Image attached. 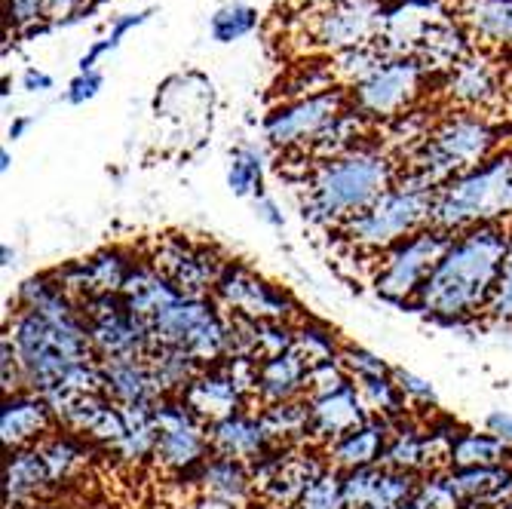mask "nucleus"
I'll return each instance as SVG.
<instances>
[{
  "mask_svg": "<svg viewBox=\"0 0 512 509\" xmlns=\"http://www.w3.org/2000/svg\"><path fill=\"white\" fill-rule=\"evenodd\" d=\"M59 430L62 424L56 418V411L43 396L25 390V393L4 399V408H0V436H4L7 451L40 445L43 439H50Z\"/></svg>",
  "mask_w": 512,
  "mask_h": 509,
  "instance_id": "20",
  "label": "nucleus"
},
{
  "mask_svg": "<svg viewBox=\"0 0 512 509\" xmlns=\"http://www.w3.org/2000/svg\"><path fill=\"white\" fill-rule=\"evenodd\" d=\"M252 470L255 497L267 509H295L304 491L329 470L322 448L301 445V448H273Z\"/></svg>",
  "mask_w": 512,
  "mask_h": 509,
  "instance_id": "13",
  "label": "nucleus"
},
{
  "mask_svg": "<svg viewBox=\"0 0 512 509\" xmlns=\"http://www.w3.org/2000/svg\"><path fill=\"white\" fill-rule=\"evenodd\" d=\"M485 316L491 322H512V240H509V249L500 267V280H497V289Z\"/></svg>",
  "mask_w": 512,
  "mask_h": 509,
  "instance_id": "46",
  "label": "nucleus"
},
{
  "mask_svg": "<svg viewBox=\"0 0 512 509\" xmlns=\"http://www.w3.org/2000/svg\"><path fill=\"white\" fill-rule=\"evenodd\" d=\"M34 126V120L31 117H13V123H10V129H7V138H10V142H19V138H25V132Z\"/></svg>",
  "mask_w": 512,
  "mask_h": 509,
  "instance_id": "56",
  "label": "nucleus"
},
{
  "mask_svg": "<svg viewBox=\"0 0 512 509\" xmlns=\"http://www.w3.org/2000/svg\"><path fill=\"white\" fill-rule=\"evenodd\" d=\"M273 448L276 445L270 442L258 411H240L234 418L209 427V451L218 457L240 460L246 467H255Z\"/></svg>",
  "mask_w": 512,
  "mask_h": 509,
  "instance_id": "22",
  "label": "nucleus"
},
{
  "mask_svg": "<svg viewBox=\"0 0 512 509\" xmlns=\"http://www.w3.org/2000/svg\"><path fill=\"white\" fill-rule=\"evenodd\" d=\"M53 479L37 445L7 451L4 464V506H37L40 497L53 494Z\"/></svg>",
  "mask_w": 512,
  "mask_h": 509,
  "instance_id": "24",
  "label": "nucleus"
},
{
  "mask_svg": "<svg viewBox=\"0 0 512 509\" xmlns=\"http://www.w3.org/2000/svg\"><path fill=\"white\" fill-rule=\"evenodd\" d=\"M436 191L439 188H433L427 178L402 166L393 188L381 200L371 203L365 212L344 221L335 230V237L359 258L378 261L384 252H390L402 240L414 237L417 230L433 224Z\"/></svg>",
  "mask_w": 512,
  "mask_h": 509,
  "instance_id": "3",
  "label": "nucleus"
},
{
  "mask_svg": "<svg viewBox=\"0 0 512 509\" xmlns=\"http://www.w3.org/2000/svg\"><path fill=\"white\" fill-rule=\"evenodd\" d=\"M509 240L512 221L479 224L454 234L448 252L417 295L414 310L445 322V326H460V322L485 316L500 280Z\"/></svg>",
  "mask_w": 512,
  "mask_h": 509,
  "instance_id": "1",
  "label": "nucleus"
},
{
  "mask_svg": "<svg viewBox=\"0 0 512 509\" xmlns=\"http://www.w3.org/2000/svg\"><path fill=\"white\" fill-rule=\"evenodd\" d=\"M212 301L227 316H243L255 322H292V326H298L304 319L295 298L283 286L270 283L267 276L234 258L224 264Z\"/></svg>",
  "mask_w": 512,
  "mask_h": 509,
  "instance_id": "11",
  "label": "nucleus"
},
{
  "mask_svg": "<svg viewBox=\"0 0 512 509\" xmlns=\"http://www.w3.org/2000/svg\"><path fill=\"white\" fill-rule=\"evenodd\" d=\"M258 414H261V424L276 448L310 445V402H307V396L295 399V402L267 405Z\"/></svg>",
  "mask_w": 512,
  "mask_h": 509,
  "instance_id": "35",
  "label": "nucleus"
},
{
  "mask_svg": "<svg viewBox=\"0 0 512 509\" xmlns=\"http://www.w3.org/2000/svg\"><path fill=\"white\" fill-rule=\"evenodd\" d=\"M148 332L151 347L184 350L203 368H212L227 356V316L212 298H178L151 322Z\"/></svg>",
  "mask_w": 512,
  "mask_h": 509,
  "instance_id": "7",
  "label": "nucleus"
},
{
  "mask_svg": "<svg viewBox=\"0 0 512 509\" xmlns=\"http://www.w3.org/2000/svg\"><path fill=\"white\" fill-rule=\"evenodd\" d=\"M430 71L421 65V59H384L375 71L356 86H350V108L362 120H393L402 117L417 96L424 92Z\"/></svg>",
  "mask_w": 512,
  "mask_h": 509,
  "instance_id": "12",
  "label": "nucleus"
},
{
  "mask_svg": "<svg viewBox=\"0 0 512 509\" xmlns=\"http://www.w3.org/2000/svg\"><path fill=\"white\" fill-rule=\"evenodd\" d=\"M368 411L375 414V418H387V421H402L405 418V396L399 393L393 375L390 378H371V381H356Z\"/></svg>",
  "mask_w": 512,
  "mask_h": 509,
  "instance_id": "40",
  "label": "nucleus"
},
{
  "mask_svg": "<svg viewBox=\"0 0 512 509\" xmlns=\"http://www.w3.org/2000/svg\"><path fill=\"white\" fill-rule=\"evenodd\" d=\"M117 50V43L105 34L102 40H96L89 46V50L80 56V62H77V71H99V62L108 56V53H114Z\"/></svg>",
  "mask_w": 512,
  "mask_h": 509,
  "instance_id": "50",
  "label": "nucleus"
},
{
  "mask_svg": "<svg viewBox=\"0 0 512 509\" xmlns=\"http://www.w3.org/2000/svg\"><path fill=\"white\" fill-rule=\"evenodd\" d=\"M399 169L396 157L375 145L313 163L304 175V218L338 230L344 221L381 200L393 188Z\"/></svg>",
  "mask_w": 512,
  "mask_h": 509,
  "instance_id": "2",
  "label": "nucleus"
},
{
  "mask_svg": "<svg viewBox=\"0 0 512 509\" xmlns=\"http://www.w3.org/2000/svg\"><path fill=\"white\" fill-rule=\"evenodd\" d=\"M335 4H341V0H292V7L301 10L304 16L319 13V10H329V7H335Z\"/></svg>",
  "mask_w": 512,
  "mask_h": 509,
  "instance_id": "55",
  "label": "nucleus"
},
{
  "mask_svg": "<svg viewBox=\"0 0 512 509\" xmlns=\"http://www.w3.org/2000/svg\"><path fill=\"white\" fill-rule=\"evenodd\" d=\"M10 166H13V157H10V148H0V172H10Z\"/></svg>",
  "mask_w": 512,
  "mask_h": 509,
  "instance_id": "57",
  "label": "nucleus"
},
{
  "mask_svg": "<svg viewBox=\"0 0 512 509\" xmlns=\"http://www.w3.org/2000/svg\"><path fill=\"white\" fill-rule=\"evenodd\" d=\"M485 430H488L491 436H497L500 442L512 445V414L503 411V408L491 411L488 418H485Z\"/></svg>",
  "mask_w": 512,
  "mask_h": 509,
  "instance_id": "52",
  "label": "nucleus"
},
{
  "mask_svg": "<svg viewBox=\"0 0 512 509\" xmlns=\"http://www.w3.org/2000/svg\"><path fill=\"white\" fill-rule=\"evenodd\" d=\"M22 89H25V92H46V89H53V77L46 74V71L28 68V71L22 74Z\"/></svg>",
  "mask_w": 512,
  "mask_h": 509,
  "instance_id": "54",
  "label": "nucleus"
},
{
  "mask_svg": "<svg viewBox=\"0 0 512 509\" xmlns=\"http://www.w3.org/2000/svg\"><path fill=\"white\" fill-rule=\"evenodd\" d=\"M479 467H512V445L491 433L460 430L451 448V470H479Z\"/></svg>",
  "mask_w": 512,
  "mask_h": 509,
  "instance_id": "36",
  "label": "nucleus"
},
{
  "mask_svg": "<svg viewBox=\"0 0 512 509\" xmlns=\"http://www.w3.org/2000/svg\"><path fill=\"white\" fill-rule=\"evenodd\" d=\"M197 482L206 491V497H212L224 506H243L255 497L252 470L230 457L209 454L203 460V467L197 470Z\"/></svg>",
  "mask_w": 512,
  "mask_h": 509,
  "instance_id": "30",
  "label": "nucleus"
},
{
  "mask_svg": "<svg viewBox=\"0 0 512 509\" xmlns=\"http://www.w3.org/2000/svg\"><path fill=\"white\" fill-rule=\"evenodd\" d=\"M341 347H344V341L329 326H322V322H316L310 316H304L295 326V353L301 356V362L307 368L338 359Z\"/></svg>",
  "mask_w": 512,
  "mask_h": 509,
  "instance_id": "38",
  "label": "nucleus"
},
{
  "mask_svg": "<svg viewBox=\"0 0 512 509\" xmlns=\"http://www.w3.org/2000/svg\"><path fill=\"white\" fill-rule=\"evenodd\" d=\"M295 509H347V497H344V473L338 470H325L307 491L304 497L295 503Z\"/></svg>",
  "mask_w": 512,
  "mask_h": 509,
  "instance_id": "41",
  "label": "nucleus"
},
{
  "mask_svg": "<svg viewBox=\"0 0 512 509\" xmlns=\"http://www.w3.org/2000/svg\"><path fill=\"white\" fill-rule=\"evenodd\" d=\"M255 28H258V10L243 4V0H230V4H221L212 13V19H209V34H212L215 43L243 40Z\"/></svg>",
  "mask_w": 512,
  "mask_h": 509,
  "instance_id": "39",
  "label": "nucleus"
},
{
  "mask_svg": "<svg viewBox=\"0 0 512 509\" xmlns=\"http://www.w3.org/2000/svg\"><path fill=\"white\" fill-rule=\"evenodd\" d=\"M347 111L350 92L341 86L313 92V96H295L270 108V114L264 117V135L273 148L304 151L307 145H316Z\"/></svg>",
  "mask_w": 512,
  "mask_h": 509,
  "instance_id": "10",
  "label": "nucleus"
},
{
  "mask_svg": "<svg viewBox=\"0 0 512 509\" xmlns=\"http://www.w3.org/2000/svg\"><path fill=\"white\" fill-rule=\"evenodd\" d=\"M4 338L13 344L19 356L28 390L43 396L46 402H53L68 387L80 365L99 359L92 353L86 332H65L22 307H16L7 316Z\"/></svg>",
  "mask_w": 512,
  "mask_h": 509,
  "instance_id": "4",
  "label": "nucleus"
},
{
  "mask_svg": "<svg viewBox=\"0 0 512 509\" xmlns=\"http://www.w3.org/2000/svg\"><path fill=\"white\" fill-rule=\"evenodd\" d=\"M43 19H50V0H4L7 31H34Z\"/></svg>",
  "mask_w": 512,
  "mask_h": 509,
  "instance_id": "45",
  "label": "nucleus"
},
{
  "mask_svg": "<svg viewBox=\"0 0 512 509\" xmlns=\"http://www.w3.org/2000/svg\"><path fill=\"white\" fill-rule=\"evenodd\" d=\"M414 500L421 503L424 509H460L463 506V500L454 491L448 473H430V476H424Z\"/></svg>",
  "mask_w": 512,
  "mask_h": 509,
  "instance_id": "44",
  "label": "nucleus"
},
{
  "mask_svg": "<svg viewBox=\"0 0 512 509\" xmlns=\"http://www.w3.org/2000/svg\"><path fill=\"white\" fill-rule=\"evenodd\" d=\"M467 37H470V31H467V25H463L460 19L442 16V19H436L427 28V34H424L421 46H417L414 59H421V65L430 74H436V71L451 74L463 59L473 56V46H470Z\"/></svg>",
  "mask_w": 512,
  "mask_h": 509,
  "instance_id": "25",
  "label": "nucleus"
},
{
  "mask_svg": "<svg viewBox=\"0 0 512 509\" xmlns=\"http://www.w3.org/2000/svg\"><path fill=\"white\" fill-rule=\"evenodd\" d=\"M494 221H512V151L494 154L436 191L433 227L460 234Z\"/></svg>",
  "mask_w": 512,
  "mask_h": 509,
  "instance_id": "6",
  "label": "nucleus"
},
{
  "mask_svg": "<svg viewBox=\"0 0 512 509\" xmlns=\"http://www.w3.org/2000/svg\"><path fill=\"white\" fill-rule=\"evenodd\" d=\"M105 86V74L102 71H77L65 89V102L68 105H86L102 92Z\"/></svg>",
  "mask_w": 512,
  "mask_h": 509,
  "instance_id": "48",
  "label": "nucleus"
},
{
  "mask_svg": "<svg viewBox=\"0 0 512 509\" xmlns=\"http://www.w3.org/2000/svg\"><path fill=\"white\" fill-rule=\"evenodd\" d=\"M154 460L172 473H197L209 451V427L181 399L157 402Z\"/></svg>",
  "mask_w": 512,
  "mask_h": 509,
  "instance_id": "16",
  "label": "nucleus"
},
{
  "mask_svg": "<svg viewBox=\"0 0 512 509\" xmlns=\"http://www.w3.org/2000/svg\"><path fill=\"white\" fill-rule=\"evenodd\" d=\"M304 384H307V365L295 350L286 356L258 362V393H255L258 411L267 405L304 399Z\"/></svg>",
  "mask_w": 512,
  "mask_h": 509,
  "instance_id": "28",
  "label": "nucleus"
},
{
  "mask_svg": "<svg viewBox=\"0 0 512 509\" xmlns=\"http://www.w3.org/2000/svg\"><path fill=\"white\" fill-rule=\"evenodd\" d=\"M454 10L470 34L512 46V0H454Z\"/></svg>",
  "mask_w": 512,
  "mask_h": 509,
  "instance_id": "33",
  "label": "nucleus"
},
{
  "mask_svg": "<svg viewBox=\"0 0 512 509\" xmlns=\"http://www.w3.org/2000/svg\"><path fill=\"white\" fill-rule=\"evenodd\" d=\"M424 476L399 473L387 467H368L344 473L347 509H399L417 497Z\"/></svg>",
  "mask_w": 512,
  "mask_h": 509,
  "instance_id": "18",
  "label": "nucleus"
},
{
  "mask_svg": "<svg viewBox=\"0 0 512 509\" xmlns=\"http://www.w3.org/2000/svg\"><path fill=\"white\" fill-rule=\"evenodd\" d=\"M86 0H50V22L53 25H68L74 16L83 10Z\"/></svg>",
  "mask_w": 512,
  "mask_h": 509,
  "instance_id": "53",
  "label": "nucleus"
},
{
  "mask_svg": "<svg viewBox=\"0 0 512 509\" xmlns=\"http://www.w3.org/2000/svg\"><path fill=\"white\" fill-rule=\"evenodd\" d=\"M145 258L160 270V276L181 298H194V301L215 298L221 270L230 261L212 243H200L188 234L154 237Z\"/></svg>",
  "mask_w": 512,
  "mask_h": 509,
  "instance_id": "9",
  "label": "nucleus"
},
{
  "mask_svg": "<svg viewBox=\"0 0 512 509\" xmlns=\"http://www.w3.org/2000/svg\"><path fill=\"white\" fill-rule=\"evenodd\" d=\"M307 402H310V445L322 451L375 418L356 384H347L338 393L307 399Z\"/></svg>",
  "mask_w": 512,
  "mask_h": 509,
  "instance_id": "19",
  "label": "nucleus"
},
{
  "mask_svg": "<svg viewBox=\"0 0 512 509\" xmlns=\"http://www.w3.org/2000/svg\"><path fill=\"white\" fill-rule=\"evenodd\" d=\"M393 421L387 418H371L359 430L347 433L344 439L332 442L325 448V460L329 467L338 473H353V470H368V467H381L384 451L393 436Z\"/></svg>",
  "mask_w": 512,
  "mask_h": 509,
  "instance_id": "23",
  "label": "nucleus"
},
{
  "mask_svg": "<svg viewBox=\"0 0 512 509\" xmlns=\"http://www.w3.org/2000/svg\"><path fill=\"white\" fill-rule=\"evenodd\" d=\"M393 381L399 387V393L405 396L408 405H424V408H436L439 405V393L430 381H424L421 375L405 372V368H393Z\"/></svg>",
  "mask_w": 512,
  "mask_h": 509,
  "instance_id": "47",
  "label": "nucleus"
},
{
  "mask_svg": "<svg viewBox=\"0 0 512 509\" xmlns=\"http://www.w3.org/2000/svg\"><path fill=\"white\" fill-rule=\"evenodd\" d=\"M145 362L151 368V378H154L160 399H181L184 390H188L203 372V365L197 359H191L188 353L175 347H151Z\"/></svg>",
  "mask_w": 512,
  "mask_h": 509,
  "instance_id": "32",
  "label": "nucleus"
},
{
  "mask_svg": "<svg viewBox=\"0 0 512 509\" xmlns=\"http://www.w3.org/2000/svg\"><path fill=\"white\" fill-rule=\"evenodd\" d=\"M500 92L497 71L485 56H470L463 59L451 74H445V96L460 108V111H482L488 108Z\"/></svg>",
  "mask_w": 512,
  "mask_h": 509,
  "instance_id": "26",
  "label": "nucleus"
},
{
  "mask_svg": "<svg viewBox=\"0 0 512 509\" xmlns=\"http://www.w3.org/2000/svg\"><path fill=\"white\" fill-rule=\"evenodd\" d=\"M157 10L154 7H145V10H135V13H120V16H114V22H111V31H108V37L120 46L123 43V37L129 34V31H135V28H142L151 16H154Z\"/></svg>",
  "mask_w": 512,
  "mask_h": 509,
  "instance_id": "49",
  "label": "nucleus"
},
{
  "mask_svg": "<svg viewBox=\"0 0 512 509\" xmlns=\"http://www.w3.org/2000/svg\"><path fill=\"white\" fill-rule=\"evenodd\" d=\"M86 335L99 359H145L151 353V332L123 295H102L80 304Z\"/></svg>",
  "mask_w": 512,
  "mask_h": 509,
  "instance_id": "14",
  "label": "nucleus"
},
{
  "mask_svg": "<svg viewBox=\"0 0 512 509\" xmlns=\"http://www.w3.org/2000/svg\"><path fill=\"white\" fill-rule=\"evenodd\" d=\"M381 19L384 0H341L329 10L310 13L304 28L316 50L341 56L375 43L381 34Z\"/></svg>",
  "mask_w": 512,
  "mask_h": 509,
  "instance_id": "15",
  "label": "nucleus"
},
{
  "mask_svg": "<svg viewBox=\"0 0 512 509\" xmlns=\"http://www.w3.org/2000/svg\"><path fill=\"white\" fill-rule=\"evenodd\" d=\"M135 261L138 255H132L129 249L111 246V249L92 252L89 258H77L62 267H53L50 276L68 298L83 304L89 298H102V295H123V286L129 280Z\"/></svg>",
  "mask_w": 512,
  "mask_h": 509,
  "instance_id": "17",
  "label": "nucleus"
},
{
  "mask_svg": "<svg viewBox=\"0 0 512 509\" xmlns=\"http://www.w3.org/2000/svg\"><path fill=\"white\" fill-rule=\"evenodd\" d=\"M381 467L399 470V473H414V476H430V442H427V427H417L414 421L402 418L393 427L390 445L384 451Z\"/></svg>",
  "mask_w": 512,
  "mask_h": 509,
  "instance_id": "31",
  "label": "nucleus"
},
{
  "mask_svg": "<svg viewBox=\"0 0 512 509\" xmlns=\"http://www.w3.org/2000/svg\"><path fill=\"white\" fill-rule=\"evenodd\" d=\"M181 402L188 405L206 427L234 418V414H240V411H255L249 396L240 390V384L234 381V375L227 372L224 362L203 368L200 378L184 390Z\"/></svg>",
  "mask_w": 512,
  "mask_h": 509,
  "instance_id": "21",
  "label": "nucleus"
},
{
  "mask_svg": "<svg viewBox=\"0 0 512 509\" xmlns=\"http://www.w3.org/2000/svg\"><path fill=\"white\" fill-rule=\"evenodd\" d=\"M503 126L479 111H457L436 120L405 157V169L442 188L451 178L470 172L500 154Z\"/></svg>",
  "mask_w": 512,
  "mask_h": 509,
  "instance_id": "5",
  "label": "nucleus"
},
{
  "mask_svg": "<svg viewBox=\"0 0 512 509\" xmlns=\"http://www.w3.org/2000/svg\"><path fill=\"white\" fill-rule=\"evenodd\" d=\"M99 362L105 378V396L114 399L120 408L160 402V393L154 387L151 368L145 359H99Z\"/></svg>",
  "mask_w": 512,
  "mask_h": 509,
  "instance_id": "29",
  "label": "nucleus"
},
{
  "mask_svg": "<svg viewBox=\"0 0 512 509\" xmlns=\"http://www.w3.org/2000/svg\"><path fill=\"white\" fill-rule=\"evenodd\" d=\"M181 295L163 280L160 276V270L142 255L135 261V267H132V273H129V280H126V286H123V301H126V307L145 322V326H151V322L169 307V304H175Z\"/></svg>",
  "mask_w": 512,
  "mask_h": 509,
  "instance_id": "27",
  "label": "nucleus"
},
{
  "mask_svg": "<svg viewBox=\"0 0 512 509\" xmlns=\"http://www.w3.org/2000/svg\"><path fill=\"white\" fill-rule=\"evenodd\" d=\"M227 188L234 197H261L264 194V157L252 145H237L227 163Z\"/></svg>",
  "mask_w": 512,
  "mask_h": 509,
  "instance_id": "37",
  "label": "nucleus"
},
{
  "mask_svg": "<svg viewBox=\"0 0 512 509\" xmlns=\"http://www.w3.org/2000/svg\"><path fill=\"white\" fill-rule=\"evenodd\" d=\"M353 384L347 368L341 365V359H332V362H319L313 368H307V384H304V396L307 399H319V396H329V393H338L341 387Z\"/></svg>",
  "mask_w": 512,
  "mask_h": 509,
  "instance_id": "43",
  "label": "nucleus"
},
{
  "mask_svg": "<svg viewBox=\"0 0 512 509\" xmlns=\"http://www.w3.org/2000/svg\"><path fill=\"white\" fill-rule=\"evenodd\" d=\"M255 215H258V221H264L267 227H286V215H283V209H279V203L270 197V194H261V197H255Z\"/></svg>",
  "mask_w": 512,
  "mask_h": 509,
  "instance_id": "51",
  "label": "nucleus"
},
{
  "mask_svg": "<svg viewBox=\"0 0 512 509\" xmlns=\"http://www.w3.org/2000/svg\"><path fill=\"white\" fill-rule=\"evenodd\" d=\"M460 509H491V506H485V503H476V500H470V503H463Z\"/></svg>",
  "mask_w": 512,
  "mask_h": 509,
  "instance_id": "59",
  "label": "nucleus"
},
{
  "mask_svg": "<svg viewBox=\"0 0 512 509\" xmlns=\"http://www.w3.org/2000/svg\"><path fill=\"white\" fill-rule=\"evenodd\" d=\"M454 234L439 227H424L417 230L414 237L402 240L390 252H384L375 261V276H371V286L375 295L390 301V304H405L414 307L417 295H421L424 283L430 280V273L448 252Z\"/></svg>",
  "mask_w": 512,
  "mask_h": 509,
  "instance_id": "8",
  "label": "nucleus"
},
{
  "mask_svg": "<svg viewBox=\"0 0 512 509\" xmlns=\"http://www.w3.org/2000/svg\"><path fill=\"white\" fill-rule=\"evenodd\" d=\"M338 359H341V365L347 368V375H350L353 384H356V381L390 378V375H393V368H390L381 356H375V353L365 350V347H359V344H350V341H344Z\"/></svg>",
  "mask_w": 512,
  "mask_h": 509,
  "instance_id": "42",
  "label": "nucleus"
},
{
  "mask_svg": "<svg viewBox=\"0 0 512 509\" xmlns=\"http://www.w3.org/2000/svg\"><path fill=\"white\" fill-rule=\"evenodd\" d=\"M0 252H4V261H0V264H4V267H10L13 264V258H16V252L4 243V249H0Z\"/></svg>",
  "mask_w": 512,
  "mask_h": 509,
  "instance_id": "58",
  "label": "nucleus"
},
{
  "mask_svg": "<svg viewBox=\"0 0 512 509\" xmlns=\"http://www.w3.org/2000/svg\"><path fill=\"white\" fill-rule=\"evenodd\" d=\"M40 454L46 460V470H50V479H53V488L59 491L62 485H71L74 479H80L89 467V442L74 436V433H53L50 439H43L40 445Z\"/></svg>",
  "mask_w": 512,
  "mask_h": 509,
  "instance_id": "34",
  "label": "nucleus"
}]
</instances>
